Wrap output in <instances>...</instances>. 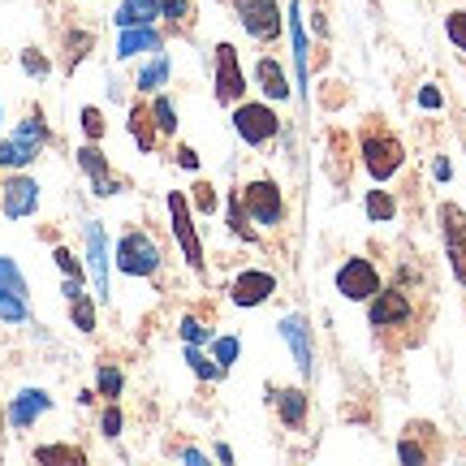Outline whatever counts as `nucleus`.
Returning a JSON list of instances; mask_svg holds the SVG:
<instances>
[{"instance_id": "1", "label": "nucleus", "mask_w": 466, "mask_h": 466, "mask_svg": "<svg viewBox=\"0 0 466 466\" xmlns=\"http://www.w3.org/2000/svg\"><path fill=\"white\" fill-rule=\"evenodd\" d=\"M48 121L35 108L22 126L14 130V138H0V168H26L31 160H39V151L48 147Z\"/></svg>"}, {"instance_id": "2", "label": "nucleus", "mask_w": 466, "mask_h": 466, "mask_svg": "<svg viewBox=\"0 0 466 466\" xmlns=\"http://www.w3.org/2000/svg\"><path fill=\"white\" fill-rule=\"evenodd\" d=\"M359 151H363V165H367V173H371L376 182H389V177L401 168V160H406L401 138L398 134H389V130H363Z\"/></svg>"}, {"instance_id": "3", "label": "nucleus", "mask_w": 466, "mask_h": 466, "mask_svg": "<svg viewBox=\"0 0 466 466\" xmlns=\"http://www.w3.org/2000/svg\"><path fill=\"white\" fill-rule=\"evenodd\" d=\"M113 264H116V272H126V277H156V272H160V247H156L143 229H130V233H121Z\"/></svg>"}, {"instance_id": "4", "label": "nucleus", "mask_w": 466, "mask_h": 466, "mask_svg": "<svg viewBox=\"0 0 466 466\" xmlns=\"http://www.w3.org/2000/svg\"><path fill=\"white\" fill-rule=\"evenodd\" d=\"M26 316H31L26 277H22V268L9 255H0V319L5 324H26Z\"/></svg>"}, {"instance_id": "5", "label": "nucleus", "mask_w": 466, "mask_h": 466, "mask_svg": "<svg viewBox=\"0 0 466 466\" xmlns=\"http://www.w3.org/2000/svg\"><path fill=\"white\" fill-rule=\"evenodd\" d=\"M238 199H242V208H247L250 225H264V229H272V225H281V220H285L281 186L272 182V177H255V182H250Z\"/></svg>"}, {"instance_id": "6", "label": "nucleus", "mask_w": 466, "mask_h": 466, "mask_svg": "<svg viewBox=\"0 0 466 466\" xmlns=\"http://www.w3.org/2000/svg\"><path fill=\"white\" fill-rule=\"evenodd\" d=\"M233 130H238L242 143L264 147V143H272V138L281 134V116L272 113L268 104H238V108H233Z\"/></svg>"}, {"instance_id": "7", "label": "nucleus", "mask_w": 466, "mask_h": 466, "mask_svg": "<svg viewBox=\"0 0 466 466\" xmlns=\"http://www.w3.org/2000/svg\"><path fill=\"white\" fill-rule=\"evenodd\" d=\"M168 217H173V238H177V247H182L186 264L203 272V242L199 233H195V217H190V203H186L182 190H168Z\"/></svg>"}, {"instance_id": "8", "label": "nucleus", "mask_w": 466, "mask_h": 466, "mask_svg": "<svg viewBox=\"0 0 466 466\" xmlns=\"http://www.w3.org/2000/svg\"><path fill=\"white\" fill-rule=\"evenodd\" d=\"M233 9H238V22L247 26L250 39L272 44L281 35V9H277V0H233Z\"/></svg>"}, {"instance_id": "9", "label": "nucleus", "mask_w": 466, "mask_h": 466, "mask_svg": "<svg viewBox=\"0 0 466 466\" xmlns=\"http://www.w3.org/2000/svg\"><path fill=\"white\" fill-rule=\"evenodd\" d=\"M380 289V272L371 259H346L337 268V294L350 302H371V294Z\"/></svg>"}, {"instance_id": "10", "label": "nucleus", "mask_w": 466, "mask_h": 466, "mask_svg": "<svg viewBox=\"0 0 466 466\" xmlns=\"http://www.w3.org/2000/svg\"><path fill=\"white\" fill-rule=\"evenodd\" d=\"M247 96V78L238 66V48L233 44H217V104H242Z\"/></svg>"}, {"instance_id": "11", "label": "nucleus", "mask_w": 466, "mask_h": 466, "mask_svg": "<svg viewBox=\"0 0 466 466\" xmlns=\"http://www.w3.org/2000/svg\"><path fill=\"white\" fill-rule=\"evenodd\" d=\"M277 294V277L264 272V268H247V272H238L229 285V302L233 307H259Z\"/></svg>"}, {"instance_id": "12", "label": "nucleus", "mask_w": 466, "mask_h": 466, "mask_svg": "<svg viewBox=\"0 0 466 466\" xmlns=\"http://www.w3.org/2000/svg\"><path fill=\"white\" fill-rule=\"evenodd\" d=\"M0 208H5L9 220L31 217L35 208H39V182H35V177H22V173L5 177V186H0Z\"/></svg>"}, {"instance_id": "13", "label": "nucleus", "mask_w": 466, "mask_h": 466, "mask_svg": "<svg viewBox=\"0 0 466 466\" xmlns=\"http://www.w3.org/2000/svg\"><path fill=\"white\" fill-rule=\"evenodd\" d=\"M86 272H91V285H96V299H108V238H104V225L91 220L86 225Z\"/></svg>"}, {"instance_id": "14", "label": "nucleus", "mask_w": 466, "mask_h": 466, "mask_svg": "<svg viewBox=\"0 0 466 466\" xmlns=\"http://www.w3.org/2000/svg\"><path fill=\"white\" fill-rule=\"evenodd\" d=\"M371 324L376 329H401L406 319H410V299H406V289H376L371 294Z\"/></svg>"}, {"instance_id": "15", "label": "nucleus", "mask_w": 466, "mask_h": 466, "mask_svg": "<svg viewBox=\"0 0 466 466\" xmlns=\"http://www.w3.org/2000/svg\"><path fill=\"white\" fill-rule=\"evenodd\" d=\"M78 168L91 177V190H96L100 199H108V195L121 190L113 177V168H108V156L100 151V143H83V147H78Z\"/></svg>"}, {"instance_id": "16", "label": "nucleus", "mask_w": 466, "mask_h": 466, "mask_svg": "<svg viewBox=\"0 0 466 466\" xmlns=\"http://www.w3.org/2000/svg\"><path fill=\"white\" fill-rule=\"evenodd\" d=\"M52 410V398L44 393V389H22L14 401H9V415H5V423L9 428H31L39 415H48Z\"/></svg>"}, {"instance_id": "17", "label": "nucleus", "mask_w": 466, "mask_h": 466, "mask_svg": "<svg viewBox=\"0 0 466 466\" xmlns=\"http://www.w3.org/2000/svg\"><path fill=\"white\" fill-rule=\"evenodd\" d=\"M165 48V35L156 31V26H126L121 39H116V56L121 61H130L138 52H160Z\"/></svg>"}, {"instance_id": "18", "label": "nucleus", "mask_w": 466, "mask_h": 466, "mask_svg": "<svg viewBox=\"0 0 466 466\" xmlns=\"http://www.w3.org/2000/svg\"><path fill=\"white\" fill-rule=\"evenodd\" d=\"M281 337L285 346L294 350V359H299V371L302 376H311V337H307V324H302V316H285L281 319Z\"/></svg>"}, {"instance_id": "19", "label": "nucleus", "mask_w": 466, "mask_h": 466, "mask_svg": "<svg viewBox=\"0 0 466 466\" xmlns=\"http://www.w3.org/2000/svg\"><path fill=\"white\" fill-rule=\"evenodd\" d=\"M268 393H272L268 401L281 410L285 428H302V423H307V393H302V389H268Z\"/></svg>"}, {"instance_id": "20", "label": "nucleus", "mask_w": 466, "mask_h": 466, "mask_svg": "<svg viewBox=\"0 0 466 466\" xmlns=\"http://www.w3.org/2000/svg\"><path fill=\"white\" fill-rule=\"evenodd\" d=\"M130 134H134V147L138 151H156L160 143V130H156V116H151V104H130Z\"/></svg>"}, {"instance_id": "21", "label": "nucleus", "mask_w": 466, "mask_h": 466, "mask_svg": "<svg viewBox=\"0 0 466 466\" xmlns=\"http://www.w3.org/2000/svg\"><path fill=\"white\" fill-rule=\"evenodd\" d=\"M156 17H160V0H121L113 22L126 31V26H156Z\"/></svg>"}, {"instance_id": "22", "label": "nucleus", "mask_w": 466, "mask_h": 466, "mask_svg": "<svg viewBox=\"0 0 466 466\" xmlns=\"http://www.w3.org/2000/svg\"><path fill=\"white\" fill-rule=\"evenodd\" d=\"M289 44H294V69H299V96H307V26H302L299 0L289 5Z\"/></svg>"}, {"instance_id": "23", "label": "nucleus", "mask_w": 466, "mask_h": 466, "mask_svg": "<svg viewBox=\"0 0 466 466\" xmlns=\"http://www.w3.org/2000/svg\"><path fill=\"white\" fill-rule=\"evenodd\" d=\"M255 83L264 86L268 100H285L289 96V78H285V69L272 61V56H259V66H255Z\"/></svg>"}, {"instance_id": "24", "label": "nucleus", "mask_w": 466, "mask_h": 466, "mask_svg": "<svg viewBox=\"0 0 466 466\" xmlns=\"http://www.w3.org/2000/svg\"><path fill=\"white\" fill-rule=\"evenodd\" d=\"M165 83H168V56H165V48H160L147 66L138 69V91H143V96H156Z\"/></svg>"}, {"instance_id": "25", "label": "nucleus", "mask_w": 466, "mask_h": 466, "mask_svg": "<svg viewBox=\"0 0 466 466\" xmlns=\"http://www.w3.org/2000/svg\"><path fill=\"white\" fill-rule=\"evenodd\" d=\"M69 319H74L78 333H96V302H91V294H74L69 299Z\"/></svg>"}, {"instance_id": "26", "label": "nucleus", "mask_w": 466, "mask_h": 466, "mask_svg": "<svg viewBox=\"0 0 466 466\" xmlns=\"http://www.w3.org/2000/svg\"><path fill=\"white\" fill-rule=\"evenodd\" d=\"M66 48H69L66 69L74 74V69H78V66L86 61V52L96 48V35H91V31H69V35H66Z\"/></svg>"}, {"instance_id": "27", "label": "nucleus", "mask_w": 466, "mask_h": 466, "mask_svg": "<svg viewBox=\"0 0 466 466\" xmlns=\"http://www.w3.org/2000/svg\"><path fill=\"white\" fill-rule=\"evenodd\" d=\"M363 208H367V217L380 220V225H389V220L398 217V203H393V195H389V190H367Z\"/></svg>"}, {"instance_id": "28", "label": "nucleus", "mask_w": 466, "mask_h": 466, "mask_svg": "<svg viewBox=\"0 0 466 466\" xmlns=\"http://www.w3.org/2000/svg\"><path fill=\"white\" fill-rule=\"evenodd\" d=\"M229 229L242 238V242H259V229L250 225V217H247V208H242V199L233 195L229 199Z\"/></svg>"}, {"instance_id": "29", "label": "nucleus", "mask_w": 466, "mask_h": 466, "mask_svg": "<svg viewBox=\"0 0 466 466\" xmlns=\"http://www.w3.org/2000/svg\"><path fill=\"white\" fill-rule=\"evenodd\" d=\"M35 462H74V466H83L86 453L74 450V445H39V450H35Z\"/></svg>"}, {"instance_id": "30", "label": "nucleus", "mask_w": 466, "mask_h": 466, "mask_svg": "<svg viewBox=\"0 0 466 466\" xmlns=\"http://www.w3.org/2000/svg\"><path fill=\"white\" fill-rule=\"evenodd\" d=\"M186 363H190V371H195V376H203V380H220V376H225V367H220L217 359L199 354V346H186Z\"/></svg>"}, {"instance_id": "31", "label": "nucleus", "mask_w": 466, "mask_h": 466, "mask_svg": "<svg viewBox=\"0 0 466 466\" xmlns=\"http://www.w3.org/2000/svg\"><path fill=\"white\" fill-rule=\"evenodd\" d=\"M151 116H156V130H160V138L177 134V113H173L168 96H156V100H151Z\"/></svg>"}, {"instance_id": "32", "label": "nucleus", "mask_w": 466, "mask_h": 466, "mask_svg": "<svg viewBox=\"0 0 466 466\" xmlns=\"http://www.w3.org/2000/svg\"><path fill=\"white\" fill-rule=\"evenodd\" d=\"M121 389H126V376H121V367L104 363V367H100V398L116 401V398H121Z\"/></svg>"}, {"instance_id": "33", "label": "nucleus", "mask_w": 466, "mask_h": 466, "mask_svg": "<svg viewBox=\"0 0 466 466\" xmlns=\"http://www.w3.org/2000/svg\"><path fill=\"white\" fill-rule=\"evenodd\" d=\"M22 69H26L31 78H48V74H52V61L39 48H22Z\"/></svg>"}, {"instance_id": "34", "label": "nucleus", "mask_w": 466, "mask_h": 466, "mask_svg": "<svg viewBox=\"0 0 466 466\" xmlns=\"http://www.w3.org/2000/svg\"><path fill=\"white\" fill-rule=\"evenodd\" d=\"M83 134H86V143H100L104 138V113L91 108V104L83 108Z\"/></svg>"}, {"instance_id": "35", "label": "nucleus", "mask_w": 466, "mask_h": 466, "mask_svg": "<svg viewBox=\"0 0 466 466\" xmlns=\"http://www.w3.org/2000/svg\"><path fill=\"white\" fill-rule=\"evenodd\" d=\"M398 458H401V462H428L432 453L423 450V445H419L415 436H401V441H398Z\"/></svg>"}, {"instance_id": "36", "label": "nucleus", "mask_w": 466, "mask_h": 466, "mask_svg": "<svg viewBox=\"0 0 466 466\" xmlns=\"http://www.w3.org/2000/svg\"><path fill=\"white\" fill-rule=\"evenodd\" d=\"M160 17H168L173 26L190 22V0H160Z\"/></svg>"}, {"instance_id": "37", "label": "nucleus", "mask_w": 466, "mask_h": 466, "mask_svg": "<svg viewBox=\"0 0 466 466\" xmlns=\"http://www.w3.org/2000/svg\"><path fill=\"white\" fill-rule=\"evenodd\" d=\"M100 432L108 436V441H116V436H121V406H116V401H108V410L100 415Z\"/></svg>"}, {"instance_id": "38", "label": "nucleus", "mask_w": 466, "mask_h": 466, "mask_svg": "<svg viewBox=\"0 0 466 466\" xmlns=\"http://www.w3.org/2000/svg\"><path fill=\"white\" fill-rule=\"evenodd\" d=\"M208 337H212V333H208V329H203V324H199L195 316H186V319H182V341H186V346H203Z\"/></svg>"}, {"instance_id": "39", "label": "nucleus", "mask_w": 466, "mask_h": 466, "mask_svg": "<svg viewBox=\"0 0 466 466\" xmlns=\"http://www.w3.org/2000/svg\"><path fill=\"white\" fill-rule=\"evenodd\" d=\"M195 208H199L203 217H212V212H217V195H212V186L208 182H195Z\"/></svg>"}, {"instance_id": "40", "label": "nucleus", "mask_w": 466, "mask_h": 466, "mask_svg": "<svg viewBox=\"0 0 466 466\" xmlns=\"http://www.w3.org/2000/svg\"><path fill=\"white\" fill-rule=\"evenodd\" d=\"M445 31H450V39L466 52V14H450V17H445Z\"/></svg>"}, {"instance_id": "41", "label": "nucleus", "mask_w": 466, "mask_h": 466, "mask_svg": "<svg viewBox=\"0 0 466 466\" xmlns=\"http://www.w3.org/2000/svg\"><path fill=\"white\" fill-rule=\"evenodd\" d=\"M233 359H238V337H220V341H217V363L229 371Z\"/></svg>"}, {"instance_id": "42", "label": "nucleus", "mask_w": 466, "mask_h": 466, "mask_svg": "<svg viewBox=\"0 0 466 466\" xmlns=\"http://www.w3.org/2000/svg\"><path fill=\"white\" fill-rule=\"evenodd\" d=\"M52 259H56V268H61L66 277H83V264H78V259H74L66 247H56V255H52Z\"/></svg>"}, {"instance_id": "43", "label": "nucleus", "mask_w": 466, "mask_h": 466, "mask_svg": "<svg viewBox=\"0 0 466 466\" xmlns=\"http://www.w3.org/2000/svg\"><path fill=\"white\" fill-rule=\"evenodd\" d=\"M450 264H453V277L466 285V242H453L450 247Z\"/></svg>"}, {"instance_id": "44", "label": "nucleus", "mask_w": 466, "mask_h": 466, "mask_svg": "<svg viewBox=\"0 0 466 466\" xmlns=\"http://www.w3.org/2000/svg\"><path fill=\"white\" fill-rule=\"evenodd\" d=\"M177 165H182L186 173H195V168H199V151H195V147H177Z\"/></svg>"}, {"instance_id": "45", "label": "nucleus", "mask_w": 466, "mask_h": 466, "mask_svg": "<svg viewBox=\"0 0 466 466\" xmlns=\"http://www.w3.org/2000/svg\"><path fill=\"white\" fill-rule=\"evenodd\" d=\"M419 104H423V108H441V91H436V86H423V91H419Z\"/></svg>"}, {"instance_id": "46", "label": "nucleus", "mask_w": 466, "mask_h": 466, "mask_svg": "<svg viewBox=\"0 0 466 466\" xmlns=\"http://www.w3.org/2000/svg\"><path fill=\"white\" fill-rule=\"evenodd\" d=\"M182 458H186V462H190V466H203V453H199V450H186Z\"/></svg>"}, {"instance_id": "47", "label": "nucleus", "mask_w": 466, "mask_h": 466, "mask_svg": "<svg viewBox=\"0 0 466 466\" xmlns=\"http://www.w3.org/2000/svg\"><path fill=\"white\" fill-rule=\"evenodd\" d=\"M0 423H5V419H0Z\"/></svg>"}]
</instances>
